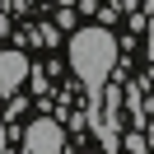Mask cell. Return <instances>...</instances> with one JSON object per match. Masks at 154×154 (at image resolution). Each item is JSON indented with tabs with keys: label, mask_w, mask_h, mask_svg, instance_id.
Masks as SVG:
<instances>
[{
	"label": "cell",
	"mask_w": 154,
	"mask_h": 154,
	"mask_svg": "<svg viewBox=\"0 0 154 154\" xmlns=\"http://www.w3.org/2000/svg\"><path fill=\"white\" fill-rule=\"evenodd\" d=\"M70 23H75V10H70V5H66V10L56 14V28H70Z\"/></svg>",
	"instance_id": "obj_6"
},
{
	"label": "cell",
	"mask_w": 154,
	"mask_h": 154,
	"mask_svg": "<svg viewBox=\"0 0 154 154\" xmlns=\"http://www.w3.org/2000/svg\"><path fill=\"white\" fill-rule=\"evenodd\" d=\"M122 145H126V149H131V154H145V135H126Z\"/></svg>",
	"instance_id": "obj_5"
},
{
	"label": "cell",
	"mask_w": 154,
	"mask_h": 154,
	"mask_svg": "<svg viewBox=\"0 0 154 154\" xmlns=\"http://www.w3.org/2000/svg\"><path fill=\"white\" fill-rule=\"evenodd\" d=\"M145 10H149V14H154V0H145Z\"/></svg>",
	"instance_id": "obj_7"
},
{
	"label": "cell",
	"mask_w": 154,
	"mask_h": 154,
	"mask_svg": "<svg viewBox=\"0 0 154 154\" xmlns=\"http://www.w3.org/2000/svg\"><path fill=\"white\" fill-rule=\"evenodd\" d=\"M23 79H28V56H23L19 47L0 51V98H14Z\"/></svg>",
	"instance_id": "obj_3"
},
{
	"label": "cell",
	"mask_w": 154,
	"mask_h": 154,
	"mask_svg": "<svg viewBox=\"0 0 154 154\" xmlns=\"http://www.w3.org/2000/svg\"><path fill=\"white\" fill-rule=\"evenodd\" d=\"M23 154H66V131L51 117H33L23 131Z\"/></svg>",
	"instance_id": "obj_2"
},
{
	"label": "cell",
	"mask_w": 154,
	"mask_h": 154,
	"mask_svg": "<svg viewBox=\"0 0 154 154\" xmlns=\"http://www.w3.org/2000/svg\"><path fill=\"white\" fill-rule=\"evenodd\" d=\"M66 5H70V0H66Z\"/></svg>",
	"instance_id": "obj_8"
},
{
	"label": "cell",
	"mask_w": 154,
	"mask_h": 154,
	"mask_svg": "<svg viewBox=\"0 0 154 154\" xmlns=\"http://www.w3.org/2000/svg\"><path fill=\"white\" fill-rule=\"evenodd\" d=\"M38 38L47 42V47H56V38H61V28H56V23H42V28H38Z\"/></svg>",
	"instance_id": "obj_4"
},
{
	"label": "cell",
	"mask_w": 154,
	"mask_h": 154,
	"mask_svg": "<svg viewBox=\"0 0 154 154\" xmlns=\"http://www.w3.org/2000/svg\"><path fill=\"white\" fill-rule=\"evenodd\" d=\"M117 66V38L107 33V23H94V28H79L70 38V70L84 79L89 89H98Z\"/></svg>",
	"instance_id": "obj_1"
}]
</instances>
